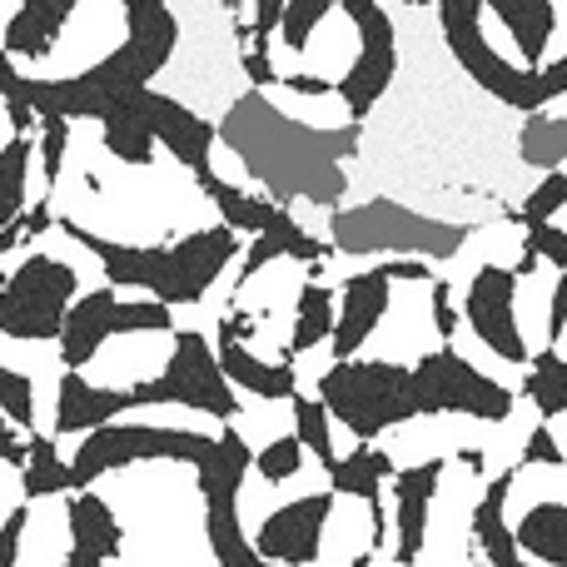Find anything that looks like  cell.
<instances>
[{
    "label": "cell",
    "instance_id": "1",
    "mask_svg": "<svg viewBox=\"0 0 567 567\" xmlns=\"http://www.w3.org/2000/svg\"><path fill=\"white\" fill-rule=\"evenodd\" d=\"M219 140L235 150V159L269 189L275 205L289 209L293 199L309 205H339L349 175L339 169V159H349L359 150V125L343 130H309L284 120L259 90H249L235 110L225 115V125H215Z\"/></svg>",
    "mask_w": 567,
    "mask_h": 567
},
{
    "label": "cell",
    "instance_id": "2",
    "mask_svg": "<svg viewBox=\"0 0 567 567\" xmlns=\"http://www.w3.org/2000/svg\"><path fill=\"white\" fill-rule=\"evenodd\" d=\"M125 16V40L95 60L80 75L60 80H30L20 85V100L30 115H60V120H100L110 105H120L135 90H150V80L175 60L179 50V16L169 0H120Z\"/></svg>",
    "mask_w": 567,
    "mask_h": 567
},
{
    "label": "cell",
    "instance_id": "3",
    "mask_svg": "<svg viewBox=\"0 0 567 567\" xmlns=\"http://www.w3.org/2000/svg\"><path fill=\"white\" fill-rule=\"evenodd\" d=\"M55 229L95 255V265L105 269L110 289H140L155 303H165V309L205 303V293L225 279V269L235 265L239 255H245L239 235L225 225L189 229V235L175 239V245H125V239H105L70 215H55Z\"/></svg>",
    "mask_w": 567,
    "mask_h": 567
},
{
    "label": "cell",
    "instance_id": "4",
    "mask_svg": "<svg viewBox=\"0 0 567 567\" xmlns=\"http://www.w3.org/2000/svg\"><path fill=\"white\" fill-rule=\"evenodd\" d=\"M333 423L353 433L359 443H379L389 429L419 419L413 409V383H409V363L399 359H343L329 363L319 373V393Z\"/></svg>",
    "mask_w": 567,
    "mask_h": 567
},
{
    "label": "cell",
    "instance_id": "5",
    "mask_svg": "<svg viewBox=\"0 0 567 567\" xmlns=\"http://www.w3.org/2000/svg\"><path fill=\"white\" fill-rule=\"evenodd\" d=\"M468 239L463 225H443V219L413 215V209L393 205V199H369L353 209H333L329 215V249L333 255H389V259H453Z\"/></svg>",
    "mask_w": 567,
    "mask_h": 567
},
{
    "label": "cell",
    "instance_id": "6",
    "mask_svg": "<svg viewBox=\"0 0 567 567\" xmlns=\"http://www.w3.org/2000/svg\"><path fill=\"white\" fill-rule=\"evenodd\" d=\"M249 463H255V449H249V439L235 423H225L215 433V443H209V453L195 463L199 498H205V543L219 567H269L255 553L245 518H239V493H245Z\"/></svg>",
    "mask_w": 567,
    "mask_h": 567
},
{
    "label": "cell",
    "instance_id": "7",
    "mask_svg": "<svg viewBox=\"0 0 567 567\" xmlns=\"http://www.w3.org/2000/svg\"><path fill=\"white\" fill-rule=\"evenodd\" d=\"M413 409L419 419H473V423H508L513 419V389L483 373L473 359H463L453 343L419 353L409 369Z\"/></svg>",
    "mask_w": 567,
    "mask_h": 567
},
{
    "label": "cell",
    "instance_id": "8",
    "mask_svg": "<svg viewBox=\"0 0 567 567\" xmlns=\"http://www.w3.org/2000/svg\"><path fill=\"white\" fill-rule=\"evenodd\" d=\"M215 433H195V429H159V423H105V429L85 433L75 449L70 468V493H85L95 478L115 468H135V463H189L195 468L209 453Z\"/></svg>",
    "mask_w": 567,
    "mask_h": 567
},
{
    "label": "cell",
    "instance_id": "9",
    "mask_svg": "<svg viewBox=\"0 0 567 567\" xmlns=\"http://www.w3.org/2000/svg\"><path fill=\"white\" fill-rule=\"evenodd\" d=\"M155 403H179V409H195L215 423L239 419V393L219 373L215 343L199 329H175V349H169L165 369L130 383V409H155Z\"/></svg>",
    "mask_w": 567,
    "mask_h": 567
},
{
    "label": "cell",
    "instance_id": "10",
    "mask_svg": "<svg viewBox=\"0 0 567 567\" xmlns=\"http://www.w3.org/2000/svg\"><path fill=\"white\" fill-rule=\"evenodd\" d=\"M80 299V269L55 255H25L0 284V333L16 343H55L70 303Z\"/></svg>",
    "mask_w": 567,
    "mask_h": 567
},
{
    "label": "cell",
    "instance_id": "11",
    "mask_svg": "<svg viewBox=\"0 0 567 567\" xmlns=\"http://www.w3.org/2000/svg\"><path fill=\"white\" fill-rule=\"evenodd\" d=\"M433 10H439L443 40H449L458 70L473 75V85H478L483 95H493L508 110H523V115H543V110H548L543 80L508 65V60L488 45V35H483V0H439Z\"/></svg>",
    "mask_w": 567,
    "mask_h": 567
},
{
    "label": "cell",
    "instance_id": "12",
    "mask_svg": "<svg viewBox=\"0 0 567 567\" xmlns=\"http://www.w3.org/2000/svg\"><path fill=\"white\" fill-rule=\"evenodd\" d=\"M130 333H175V309L155 299H120L110 284L85 289L60 323V369L80 373L110 339H130Z\"/></svg>",
    "mask_w": 567,
    "mask_h": 567
},
{
    "label": "cell",
    "instance_id": "13",
    "mask_svg": "<svg viewBox=\"0 0 567 567\" xmlns=\"http://www.w3.org/2000/svg\"><path fill=\"white\" fill-rule=\"evenodd\" d=\"M339 10L359 30V55H353L349 75L333 85V95L349 110V125H359L379 105L383 90L393 85V75H399V25H393V16L379 0H339Z\"/></svg>",
    "mask_w": 567,
    "mask_h": 567
},
{
    "label": "cell",
    "instance_id": "14",
    "mask_svg": "<svg viewBox=\"0 0 567 567\" xmlns=\"http://www.w3.org/2000/svg\"><path fill=\"white\" fill-rule=\"evenodd\" d=\"M518 275L498 259L478 265L463 284V303H458V319L473 329V339L493 353V359L513 363V369H528L533 349L523 339V323H518Z\"/></svg>",
    "mask_w": 567,
    "mask_h": 567
},
{
    "label": "cell",
    "instance_id": "15",
    "mask_svg": "<svg viewBox=\"0 0 567 567\" xmlns=\"http://www.w3.org/2000/svg\"><path fill=\"white\" fill-rule=\"evenodd\" d=\"M333 503L339 498H333L329 488L303 493V498L269 513L249 543H255V553L269 567H313L323 553V528H329V518H333Z\"/></svg>",
    "mask_w": 567,
    "mask_h": 567
},
{
    "label": "cell",
    "instance_id": "16",
    "mask_svg": "<svg viewBox=\"0 0 567 567\" xmlns=\"http://www.w3.org/2000/svg\"><path fill=\"white\" fill-rule=\"evenodd\" d=\"M389 309H393V279L383 269V259L373 269H359V275L343 279V289L333 293V333H329L333 363L359 359V349L379 333Z\"/></svg>",
    "mask_w": 567,
    "mask_h": 567
},
{
    "label": "cell",
    "instance_id": "17",
    "mask_svg": "<svg viewBox=\"0 0 567 567\" xmlns=\"http://www.w3.org/2000/svg\"><path fill=\"white\" fill-rule=\"evenodd\" d=\"M443 473H449V458H423L409 463V468L393 473V563L413 567L429 548V518H433V498L443 488Z\"/></svg>",
    "mask_w": 567,
    "mask_h": 567
},
{
    "label": "cell",
    "instance_id": "18",
    "mask_svg": "<svg viewBox=\"0 0 567 567\" xmlns=\"http://www.w3.org/2000/svg\"><path fill=\"white\" fill-rule=\"evenodd\" d=\"M145 110H150V135H155V145H165L189 175H209V169H215L219 130L209 125L205 115H195L185 100L159 95V90L145 95Z\"/></svg>",
    "mask_w": 567,
    "mask_h": 567
},
{
    "label": "cell",
    "instance_id": "19",
    "mask_svg": "<svg viewBox=\"0 0 567 567\" xmlns=\"http://www.w3.org/2000/svg\"><path fill=\"white\" fill-rule=\"evenodd\" d=\"M130 409V389H105V383H90L85 373H60L55 389V439H85V433L115 423Z\"/></svg>",
    "mask_w": 567,
    "mask_h": 567
},
{
    "label": "cell",
    "instance_id": "20",
    "mask_svg": "<svg viewBox=\"0 0 567 567\" xmlns=\"http://www.w3.org/2000/svg\"><path fill=\"white\" fill-rule=\"evenodd\" d=\"M215 359H219V373L229 379V389H245L265 403H284L299 393V373H293L289 359H259L249 343L229 339V333H215Z\"/></svg>",
    "mask_w": 567,
    "mask_h": 567
},
{
    "label": "cell",
    "instance_id": "21",
    "mask_svg": "<svg viewBox=\"0 0 567 567\" xmlns=\"http://www.w3.org/2000/svg\"><path fill=\"white\" fill-rule=\"evenodd\" d=\"M275 259H293V265H323V259H333L329 239H313L309 229L299 225V219L289 215V209H279L275 225L265 229V235L249 239V249L239 255V275H235V289H245L249 279L259 275V269H269Z\"/></svg>",
    "mask_w": 567,
    "mask_h": 567
},
{
    "label": "cell",
    "instance_id": "22",
    "mask_svg": "<svg viewBox=\"0 0 567 567\" xmlns=\"http://www.w3.org/2000/svg\"><path fill=\"white\" fill-rule=\"evenodd\" d=\"M85 6V0H20L16 16L6 20V40H0V50H6L10 60H45L55 55L60 35H65L70 16Z\"/></svg>",
    "mask_w": 567,
    "mask_h": 567
},
{
    "label": "cell",
    "instance_id": "23",
    "mask_svg": "<svg viewBox=\"0 0 567 567\" xmlns=\"http://www.w3.org/2000/svg\"><path fill=\"white\" fill-rule=\"evenodd\" d=\"M65 533H70V553L90 563H115L125 553V528H120L115 508L100 493H70L65 503Z\"/></svg>",
    "mask_w": 567,
    "mask_h": 567
},
{
    "label": "cell",
    "instance_id": "24",
    "mask_svg": "<svg viewBox=\"0 0 567 567\" xmlns=\"http://www.w3.org/2000/svg\"><path fill=\"white\" fill-rule=\"evenodd\" d=\"M483 10L503 20V30L523 55V70L538 75L553 50V30H558V0H483Z\"/></svg>",
    "mask_w": 567,
    "mask_h": 567
},
{
    "label": "cell",
    "instance_id": "25",
    "mask_svg": "<svg viewBox=\"0 0 567 567\" xmlns=\"http://www.w3.org/2000/svg\"><path fill=\"white\" fill-rule=\"evenodd\" d=\"M513 483H518V468H503L498 478H488V488L478 493L473 503V543L483 548L488 567L503 563H518V543H513V523H508V498H513Z\"/></svg>",
    "mask_w": 567,
    "mask_h": 567
},
{
    "label": "cell",
    "instance_id": "26",
    "mask_svg": "<svg viewBox=\"0 0 567 567\" xmlns=\"http://www.w3.org/2000/svg\"><path fill=\"white\" fill-rule=\"evenodd\" d=\"M150 90H135L120 105H110L100 115V145L130 169H150L155 165V135H150V110H145Z\"/></svg>",
    "mask_w": 567,
    "mask_h": 567
},
{
    "label": "cell",
    "instance_id": "27",
    "mask_svg": "<svg viewBox=\"0 0 567 567\" xmlns=\"http://www.w3.org/2000/svg\"><path fill=\"white\" fill-rule=\"evenodd\" d=\"M513 543H518L523 563L567 567V503L543 498L533 508H523V518L513 523Z\"/></svg>",
    "mask_w": 567,
    "mask_h": 567
},
{
    "label": "cell",
    "instance_id": "28",
    "mask_svg": "<svg viewBox=\"0 0 567 567\" xmlns=\"http://www.w3.org/2000/svg\"><path fill=\"white\" fill-rule=\"evenodd\" d=\"M393 458L379 449V443H359L353 453L333 458L329 468V493L333 498H359V503H379L383 498V483L393 478Z\"/></svg>",
    "mask_w": 567,
    "mask_h": 567
},
{
    "label": "cell",
    "instance_id": "29",
    "mask_svg": "<svg viewBox=\"0 0 567 567\" xmlns=\"http://www.w3.org/2000/svg\"><path fill=\"white\" fill-rule=\"evenodd\" d=\"M195 185L205 189V199L219 209V225L235 229V235H265L269 225H275V215L284 205H275V199H259V195H245L239 185H229L225 175H195Z\"/></svg>",
    "mask_w": 567,
    "mask_h": 567
},
{
    "label": "cell",
    "instance_id": "30",
    "mask_svg": "<svg viewBox=\"0 0 567 567\" xmlns=\"http://www.w3.org/2000/svg\"><path fill=\"white\" fill-rule=\"evenodd\" d=\"M333 333V289L319 279H303L299 284V299H293V329H289V349L284 359H299V353L323 349Z\"/></svg>",
    "mask_w": 567,
    "mask_h": 567
},
{
    "label": "cell",
    "instance_id": "31",
    "mask_svg": "<svg viewBox=\"0 0 567 567\" xmlns=\"http://www.w3.org/2000/svg\"><path fill=\"white\" fill-rule=\"evenodd\" d=\"M523 399L533 403L538 423H553L567 413V353L543 349L528 359V373H523Z\"/></svg>",
    "mask_w": 567,
    "mask_h": 567
},
{
    "label": "cell",
    "instance_id": "32",
    "mask_svg": "<svg viewBox=\"0 0 567 567\" xmlns=\"http://www.w3.org/2000/svg\"><path fill=\"white\" fill-rule=\"evenodd\" d=\"M55 493H70V468L60 458L55 439L45 433H25V468H20V498L40 503V498H55Z\"/></svg>",
    "mask_w": 567,
    "mask_h": 567
},
{
    "label": "cell",
    "instance_id": "33",
    "mask_svg": "<svg viewBox=\"0 0 567 567\" xmlns=\"http://www.w3.org/2000/svg\"><path fill=\"white\" fill-rule=\"evenodd\" d=\"M30 165H35V140H30V135H10L6 145H0V229L16 225V219L25 215Z\"/></svg>",
    "mask_w": 567,
    "mask_h": 567
},
{
    "label": "cell",
    "instance_id": "34",
    "mask_svg": "<svg viewBox=\"0 0 567 567\" xmlns=\"http://www.w3.org/2000/svg\"><path fill=\"white\" fill-rule=\"evenodd\" d=\"M289 409H293V439H299V449L313 453V463L329 473L333 458H339V453H333V419L323 413L319 399H309V393H293Z\"/></svg>",
    "mask_w": 567,
    "mask_h": 567
},
{
    "label": "cell",
    "instance_id": "35",
    "mask_svg": "<svg viewBox=\"0 0 567 567\" xmlns=\"http://www.w3.org/2000/svg\"><path fill=\"white\" fill-rule=\"evenodd\" d=\"M518 150H523V159H528V165H543L548 175H553V169H563L567 165V120L528 115Z\"/></svg>",
    "mask_w": 567,
    "mask_h": 567
},
{
    "label": "cell",
    "instance_id": "36",
    "mask_svg": "<svg viewBox=\"0 0 567 567\" xmlns=\"http://www.w3.org/2000/svg\"><path fill=\"white\" fill-rule=\"evenodd\" d=\"M333 10H339V0H284V16H279L275 35L284 40V50L303 55V50H309V40H313V30H319Z\"/></svg>",
    "mask_w": 567,
    "mask_h": 567
},
{
    "label": "cell",
    "instance_id": "37",
    "mask_svg": "<svg viewBox=\"0 0 567 567\" xmlns=\"http://www.w3.org/2000/svg\"><path fill=\"white\" fill-rule=\"evenodd\" d=\"M65 150H70V120L60 115H40L35 125V159H40V199L55 195L60 185V169H65Z\"/></svg>",
    "mask_w": 567,
    "mask_h": 567
},
{
    "label": "cell",
    "instance_id": "38",
    "mask_svg": "<svg viewBox=\"0 0 567 567\" xmlns=\"http://www.w3.org/2000/svg\"><path fill=\"white\" fill-rule=\"evenodd\" d=\"M0 419L16 433H35V383L10 363H0Z\"/></svg>",
    "mask_w": 567,
    "mask_h": 567
},
{
    "label": "cell",
    "instance_id": "39",
    "mask_svg": "<svg viewBox=\"0 0 567 567\" xmlns=\"http://www.w3.org/2000/svg\"><path fill=\"white\" fill-rule=\"evenodd\" d=\"M303 458H309V453L299 449V439H293V433H279V439H269L265 449L255 453V463H249V468L259 473V478L269 483V488H279V483H289V478H299V468H303Z\"/></svg>",
    "mask_w": 567,
    "mask_h": 567
},
{
    "label": "cell",
    "instance_id": "40",
    "mask_svg": "<svg viewBox=\"0 0 567 567\" xmlns=\"http://www.w3.org/2000/svg\"><path fill=\"white\" fill-rule=\"evenodd\" d=\"M563 209H567V169H553V175L538 179V189L523 199V209L513 219H518V225H548Z\"/></svg>",
    "mask_w": 567,
    "mask_h": 567
},
{
    "label": "cell",
    "instance_id": "41",
    "mask_svg": "<svg viewBox=\"0 0 567 567\" xmlns=\"http://www.w3.org/2000/svg\"><path fill=\"white\" fill-rule=\"evenodd\" d=\"M513 468H518V473H528V468H567V453H563L558 433H553V423H533Z\"/></svg>",
    "mask_w": 567,
    "mask_h": 567
},
{
    "label": "cell",
    "instance_id": "42",
    "mask_svg": "<svg viewBox=\"0 0 567 567\" xmlns=\"http://www.w3.org/2000/svg\"><path fill=\"white\" fill-rule=\"evenodd\" d=\"M528 229V235H523V249H528L533 259H538V265H553L563 275L567 269V229L563 225H523Z\"/></svg>",
    "mask_w": 567,
    "mask_h": 567
},
{
    "label": "cell",
    "instance_id": "43",
    "mask_svg": "<svg viewBox=\"0 0 567 567\" xmlns=\"http://www.w3.org/2000/svg\"><path fill=\"white\" fill-rule=\"evenodd\" d=\"M567 339V269L553 279V293H548V309H543V343L558 349Z\"/></svg>",
    "mask_w": 567,
    "mask_h": 567
},
{
    "label": "cell",
    "instance_id": "44",
    "mask_svg": "<svg viewBox=\"0 0 567 567\" xmlns=\"http://www.w3.org/2000/svg\"><path fill=\"white\" fill-rule=\"evenodd\" d=\"M25 528H30V503L20 498L16 508L6 513V523H0V567H16V563H20V543H25Z\"/></svg>",
    "mask_w": 567,
    "mask_h": 567
},
{
    "label": "cell",
    "instance_id": "45",
    "mask_svg": "<svg viewBox=\"0 0 567 567\" xmlns=\"http://www.w3.org/2000/svg\"><path fill=\"white\" fill-rule=\"evenodd\" d=\"M429 313H433V329H439V339L443 343H453L458 339V309H453V289H449V279H433V289H429Z\"/></svg>",
    "mask_w": 567,
    "mask_h": 567
},
{
    "label": "cell",
    "instance_id": "46",
    "mask_svg": "<svg viewBox=\"0 0 567 567\" xmlns=\"http://www.w3.org/2000/svg\"><path fill=\"white\" fill-rule=\"evenodd\" d=\"M239 65H245V75H249V85H255V90L279 85V70H275V60H269V45H245Z\"/></svg>",
    "mask_w": 567,
    "mask_h": 567
},
{
    "label": "cell",
    "instance_id": "47",
    "mask_svg": "<svg viewBox=\"0 0 567 567\" xmlns=\"http://www.w3.org/2000/svg\"><path fill=\"white\" fill-rule=\"evenodd\" d=\"M0 463H6V468H25V439H20L6 419H0ZM0 523H6V518H0Z\"/></svg>",
    "mask_w": 567,
    "mask_h": 567
},
{
    "label": "cell",
    "instance_id": "48",
    "mask_svg": "<svg viewBox=\"0 0 567 567\" xmlns=\"http://www.w3.org/2000/svg\"><path fill=\"white\" fill-rule=\"evenodd\" d=\"M279 85L293 90V95H309V100L333 95V80H323V75H279Z\"/></svg>",
    "mask_w": 567,
    "mask_h": 567
},
{
    "label": "cell",
    "instance_id": "49",
    "mask_svg": "<svg viewBox=\"0 0 567 567\" xmlns=\"http://www.w3.org/2000/svg\"><path fill=\"white\" fill-rule=\"evenodd\" d=\"M563 6H567V0H563ZM538 80H543V95H548V105L558 95H567V55H558V65H553V70H538Z\"/></svg>",
    "mask_w": 567,
    "mask_h": 567
},
{
    "label": "cell",
    "instance_id": "50",
    "mask_svg": "<svg viewBox=\"0 0 567 567\" xmlns=\"http://www.w3.org/2000/svg\"><path fill=\"white\" fill-rule=\"evenodd\" d=\"M20 245H25V235H20V219H16V225L0 229V284H6V255L10 249H20Z\"/></svg>",
    "mask_w": 567,
    "mask_h": 567
},
{
    "label": "cell",
    "instance_id": "51",
    "mask_svg": "<svg viewBox=\"0 0 567 567\" xmlns=\"http://www.w3.org/2000/svg\"><path fill=\"white\" fill-rule=\"evenodd\" d=\"M383 6V0H379ZM399 6H413V10H423V6H439V0H399Z\"/></svg>",
    "mask_w": 567,
    "mask_h": 567
},
{
    "label": "cell",
    "instance_id": "52",
    "mask_svg": "<svg viewBox=\"0 0 567 567\" xmlns=\"http://www.w3.org/2000/svg\"><path fill=\"white\" fill-rule=\"evenodd\" d=\"M483 567H488V563H483ZM503 567H538V563H523V558H518V563H503Z\"/></svg>",
    "mask_w": 567,
    "mask_h": 567
},
{
    "label": "cell",
    "instance_id": "53",
    "mask_svg": "<svg viewBox=\"0 0 567 567\" xmlns=\"http://www.w3.org/2000/svg\"><path fill=\"white\" fill-rule=\"evenodd\" d=\"M225 10H239V0H225Z\"/></svg>",
    "mask_w": 567,
    "mask_h": 567
},
{
    "label": "cell",
    "instance_id": "54",
    "mask_svg": "<svg viewBox=\"0 0 567 567\" xmlns=\"http://www.w3.org/2000/svg\"><path fill=\"white\" fill-rule=\"evenodd\" d=\"M383 567H399V563H383ZM413 567H419V563H413Z\"/></svg>",
    "mask_w": 567,
    "mask_h": 567
}]
</instances>
